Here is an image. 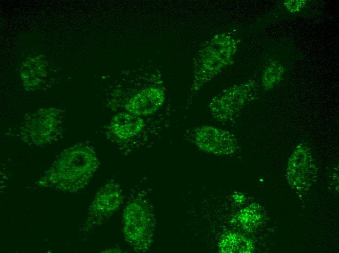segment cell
I'll use <instances>...</instances> for the list:
<instances>
[{
    "label": "cell",
    "mask_w": 339,
    "mask_h": 253,
    "mask_svg": "<svg viewBox=\"0 0 339 253\" xmlns=\"http://www.w3.org/2000/svg\"><path fill=\"white\" fill-rule=\"evenodd\" d=\"M227 37L222 35L214 36L204 45L195 60L193 91L211 80L227 65L229 46Z\"/></svg>",
    "instance_id": "cell-1"
},
{
    "label": "cell",
    "mask_w": 339,
    "mask_h": 253,
    "mask_svg": "<svg viewBox=\"0 0 339 253\" xmlns=\"http://www.w3.org/2000/svg\"><path fill=\"white\" fill-rule=\"evenodd\" d=\"M143 201L136 200L127 206L123 216L124 232L127 240L140 250L148 247L151 232L149 211Z\"/></svg>",
    "instance_id": "cell-2"
},
{
    "label": "cell",
    "mask_w": 339,
    "mask_h": 253,
    "mask_svg": "<svg viewBox=\"0 0 339 253\" xmlns=\"http://www.w3.org/2000/svg\"><path fill=\"white\" fill-rule=\"evenodd\" d=\"M194 141L197 147L207 153L217 155L233 153L237 140L230 132L210 125L198 126L193 131Z\"/></svg>",
    "instance_id": "cell-3"
},
{
    "label": "cell",
    "mask_w": 339,
    "mask_h": 253,
    "mask_svg": "<svg viewBox=\"0 0 339 253\" xmlns=\"http://www.w3.org/2000/svg\"><path fill=\"white\" fill-rule=\"evenodd\" d=\"M249 89L244 86L234 87L214 96L209 105L212 116L220 122L234 119L245 104L249 96Z\"/></svg>",
    "instance_id": "cell-4"
},
{
    "label": "cell",
    "mask_w": 339,
    "mask_h": 253,
    "mask_svg": "<svg viewBox=\"0 0 339 253\" xmlns=\"http://www.w3.org/2000/svg\"><path fill=\"white\" fill-rule=\"evenodd\" d=\"M290 184L298 190L306 189L314 181V165L309 153L298 147L290 159L287 168Z\"/></svg>",
    "instance_id": "cell-5"
},
{
    "label": "cell",
    "mask_w": 339,
    "mask_h": 253,
    "mask_svg": "<svg viewBox=\"0 0 339 253\" xmlns=\"http://www.w3.org/2000/svg\"><path fill=\"white\" fill-rule=\"evenodd\" d=\"M165 100L163 90L150 87L139 91L127 101L125 108L128 112L139 116L151 114L163 105Z\"/></svg>",
    "instance_id": "cell-6"
},
{
    "label": "cell",
    "mask_w": 339,
    "mask_h": 253,
    "mask_svg": "<svg viewBox=\"0 0 339 253\" xmlns=\"http://www.w3.org/2000/svg\"><path fill=\"white\" fill-rule=\"evenodd\" d=\"M144 126V121L140 116L129 112H121L113 118L110 128L116 137L127 139L138 134Z\"/></svg>",
    "instance_id": "cell-7"
}]
</instances>
